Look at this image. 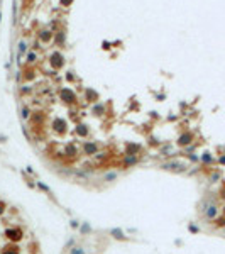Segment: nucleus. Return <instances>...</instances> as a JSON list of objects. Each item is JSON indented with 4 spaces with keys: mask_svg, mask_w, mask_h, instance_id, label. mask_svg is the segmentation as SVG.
I'll list each match as a JSON object with an SVG mask.
<instances>
[{
    "mask_svg": "<svg viewBox=\"0 0 225 254\" xmlns=\"http://www.w3.org/2000/svg\"><path fill=\"white\" fill-rule=\"evenodd\" d=\"M112 234H115L113 237H117V239H118V237H124V234H122V230H117V229H115V230H112Z\"/></svg>",
    "mask_w": 225,
    "mask_h": 254,
    "instance_id": "4",
    "label": "nucleus"
},
{
    "mask_svg": "<svg viewBox=\"0 0 225 254\" xmlns=\"http://www.w3.org/2000/svg\"><path fill=\"white\" fill-rule=\"evenodd\" d=\"M71 254H85V251H83L81 247H73V249H71Z\"/></svg>",
    "mask_w": 225,
    "mask_h": 254,
    "instance_id": "3",
    "label": "nucleus"
},
{
    "mask_svg": "<svg viewBox=\"0 0 225 254\" xmlns=\"http://www.w3.org/2000/svg\"><path fill=\"white\" fill-rule=\"evenodd\" d=\"M135 163H137V158L132 156V154H129L127 159H125V166H130V164H135Z\"/></svg>",
    "mask_w": 225,
    "mask_h": 254,
    "instance_id": "1",
    "label": "nucleus"
},
{
    "mask_svg": "<svg viewBox=\"0 0 225 254\" xmlns=\"http://www.w3.org/2000/svg\"><path fill=\"white\" fill-rule=\"evenodd\" d=\"M215 214H217V210H215V207H210V210H208V214H207V215H208V217H213Z\"/></svg>",
    "mask_w": 225,
    "mask_h": 254,
    "instance_id": "5",
    "label": "nucleus"
},
{
    "mask_svg": "<svg viewBox=\"0 0 225 254\" xmlns=\"http://www.w3.org/2000/svg\"><path fill=\"white\" fill-rule=\"evenodd\" d=\"M95 149H97V147H95L93 144H86V146H85V151H86L88 154H93V152H95Z\"/></svg>",
    "mask_w": 225,
    "mask_h": 254,
    "instance_id": "2",
    "label": "nucleus"
},
{
    "mask_svg": "<svg viewBox=\"0 0 225 254\" xmlns=\"http://www.w3.org/2000/svg\"><path fill=\"white\" fill-rule=\"evenodd\" d=\"M19 46H20V47H19V53H20V54H22V53H24V51H26V42H20V44H19Z\"/></svg>",
    "mask_w": 225,
    "mask_h": 254,
    "instance_id": "6",
    "label": "nucleus"
},
{
    "mask_svg": "<svg viewBox=\"0 0 225 254\" xmlns=\"http://www.w3.org/2000/svg\"><path fill=\"white\" fill-rule=\"evenodd\" d=\"M115 176H117L115 173H108V175H105V180H113Z\"/></svg>",
    "mask_w": 225,
    "mask_h": 254,
    "instance_id": "7",
    "label": "nucleus"
}]
</instances>
